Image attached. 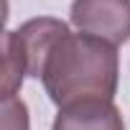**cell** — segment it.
<instances>
[{
	"label": "cell",
	"instance_id": "obj_1",
	"mask_svg": "<svg viewBox=\"0 0 130 130\" xmlns=\"http://www.w3.org/2000/svg\"><path fill=\"white\" fill-rule=\"evenodd\" d=\"M41 82L59 107L87 100H112L117 89V51L102 38L67 33L51 48Z\"/></svg>",
	"mask_w": 130,
	"mask_h": 130
},
{
	"label": "cell",
	"instance_id": "obj_2",
	"mask_svg": "<svg viewBox=\"0 0 130 130\" xmlns=\"http://www.w3.org/2000/svg\"><path fill=\"white\" fill-rule=\"evenodd\" d=\"M72 23L79 33L102 38L112 46L130 38V0H74Z\"/></svg>",
	"mask_w": 130,
	"mask_h": 130
},
{
	"label": "cell",
	"instance_id": "obj_3",
	"mask_svg": "<svg viewBox=\"0 0 130 130\" xmlns=\"http://www.w3.org/2000/svg\"><path fill=\"white\" fill-rule=\"evenodd\" d=\"M15 33L21 38L23 51H26L28 74L36 77V79H41L51 48L69 33V28H67L64 21H56V18H33V21L23 23Z\"/></svg>",
	"mask_w": 130,
	"mask_h": 130
},
{
	"label": "cell",
	"instance_id": "obj_4",
	"mask_svg": "<svg viewBox=\"0 0 130 130\" xmlns=\"http://www.w3.org/2000/svg\"><path fill=\"white\" fill-rule=\"evenodd\" d=\"M51 130H125L112 100H87L61 107Z\"/></svg>",
	"mask_w": 130,
	"mask_h": 130
},
{
	"label": "cell",
	"instance_id": "obj_5",
	"mask_svg": "<svg viewBox=\"0 0 130 130\" xmlns=\"http://www.w3.org/2000/svg\"><path fill=\"white\" fill-rule=\"evenodd\" d=\"M26 74H28V61H26L21 38L15 31H5L3 36V102L15 97Z\"/></svg>",
	"mask_w": 130,
	"mask_h": 130
},
{
	"label": "cell",
	"instance_id": "obj_6",
	"mask_svg": "<svg viewBox=\"0 0 130 130\" xmlns=\"http://www.w3.org/2000/svg\"><path fill=\"white\" fill-rule=\"evenodd\" d=\"M3 130H28V110L18 97L3 102Z\"/></svg>",
	"mask_w": 130,
	"mask_h": 130
}]
</instances>
